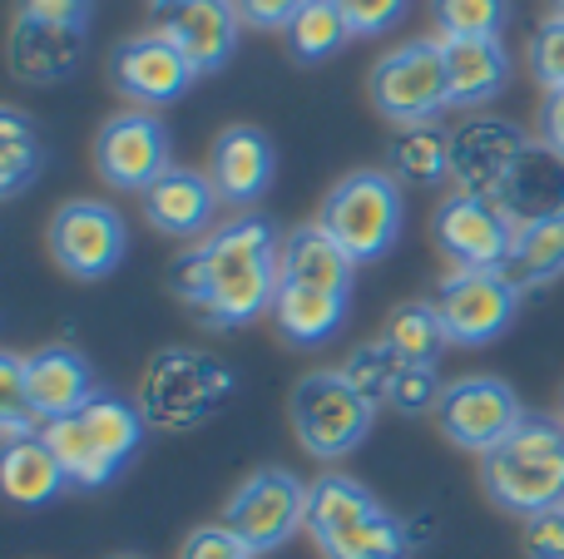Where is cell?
<instances>
[{"label": "cell", "mask_w": 564, "mask_h": 559, "mask_svg": "<svg viewBox=\"0 0 564 559\" xmlns=\"http://www.w3.org/2000/svg\"><path fill=\"white\" fill-rule=\"evenodd\" d=\"M401 362L406 357H397L387 342H361V347H351V357L341 362V372L351 376V386H357L361 396H371L377 406H387L391 402V386H397V372H401Z\"/></svg>", "instance_id": "33"}, {"label": "cell", "mask_w": 564, "mask_h": 559, "mask_svg": "<svg viewBox=\"0 0 564 559\" xmlns=\"http://www.w3.org/2000/svg\"><path fill=\"white\" fill-rule=\"evenodd\" d=\"M99 396L95 386V366L79 347H40L25 352V402L40 421H59V416H75L79 406H89Z\"/></svg>", "instance_id": "19"}, {"label": "cell", "mask_w": 564, "mask_h": 559, "mask_svg": "<svg viewBox=\"0 0 564 559\" xmlns=\"http://www.w3.org/2000/svg\"><path fill=\"white\" fill-rule=\"evenodd\" d=\"M441 392H446V382L436 376V366L401 362L397 386H391V402L387 406H391V412H401V416H426V412H436Z\"/></svg>", "instance_id": "35"}, {"label": "cell", "mask_w": 564, "mask_h": 559, "mask_svg": "<svg viewBox=\"0 0 564 559\" xmlns=\"http://www.w3.org/2000/svg\"><path fill=\"white\" fill-rule=\"evenodd\" d=\"M50 263L75 283H105L129 253V223L105 198H65L45 223Z\"/></svg>", "instance_id": "10"}, {"label": "cell", "mask_w": 564, "mask_h": 559, "mask_svg": "<svg viewBox=\"0 0 564 559\" xmlns=\"http://www.w3.org/2000/svg\"><path fill=\"white\" fill-rule=\"evenodd\" d=\"M480 491L516 520L564 505V421L530 412L496 451L480 456Z\"/></svg>", "instance_id": "3"}, {"label": "cell", "mask_w": 564, "mask_h": 559, "mask_svg": "<svg viewBox=\"0 0 564 559\" xmlns=\"http://www.w3.org/2000/svg\"><path fill=\"white\" fill-rule=\"evenodd\" d=\"M367 95L387 124H431L441 109H451V79H446V55H441V35L401 40L397 50L371 65Z\"/></svg>", "instance_id": "8"}, {"label": "cell", "mask_w": 564, "mask_h": 559, "mask_svg": "<svg viewBox=\"0 0 564 559\" xmlns=\"http://www.w3.org/2000/svg\"><path fill=\"white\" fill-rule=\"evenodd\" d=\"M307 495H312V485L302 475H292L288 465H258L228 495L218 525H228L253 555H273L297 530H307Z\"/></svg>", "instance_id": "11"}, {"label": "cell", "mask_w": 564, "mask_h": 559, "mask_svg": "<svg viewBox=\"0 0 564 559\" xmlns=\"http://www.w3.org/2000/svg\"><path fill=\"white\" fill-rule=\"evenodd\" d=\"M436 431L446 436L456 451L466 456H486L525 421V406H520L516 386L500 382V376H456L446 382L436 402Z\"/></svg>", "instance_id": "14"}, {"label": "cell", "mask_w": 564, "mask_h": 559, "mask_svg": "<svg viewBox=\"0 0 564 559\" xmlns=\"http://www.w3.org/2000/svg\"><path fill=\"white\" fill-rule=\"evenodd\" d=\"M520 550L525 559H564V505L530 515L520 530Z\"/></svg>", "instance_id": "38"}, {"label": "cell", "mask_w": 564, "mask_h": 559, "mask_svg": "<svg viewBox=\"0 0 564 559\" xmlns=\"http://www.w3.org/2000/svg\"><path fill=\"white\" fill-rule=\"evenodd\" d=\"M525 65L545 95L550 89H564V10H550L535 25V35L525 45Z\"/></svg>", "instance_id": "34"}, {"label": "cell", "mask_w": 564, "mask_h": 559, "mask_svg": "<svg viewBox=\"0 0 564 559\" xmlns=\"http://www.w3.org/2000/svg\"><path fill=\"white\" fill-rule=\"evenodd\" d=\"M282 40H288V55L297 59V65H322V59L341 55L357 35H351L347 15L337 10V0H307V6L292 15V25L282 30Z\"/></svg>", "instance_id": "29"}, {"label": "cell", "mask_w": 564, "mask_h": 559, "mask_svg": "<svg viewBox=\"0 0 564 559\" xmlns=\"http://www.w3.org/2000/svg\"><path fill=\"white\" fill-rule=\"evenodd\" d=\"M431 20H436V35L441 40L506 35L510 0H431Z\"/></svg>", "instance_id": "32"}, {"label": "cell", "mask_w": 564, "mask_h": 559, "mask_svg": "<svg viewBox=\"0 0 564 559\" xmlns=\"http://www.w3.org/2000/svg\"><path fill=\"white\" fill-rule=\"evenodd\" d=\"M144 412L139 402L129 396H115V392H99L89 406H79L75 416H59V421L45 426V441L50 451L59 456L65 465L69 485L75 491H105L109 481L129 471V461L139 456L144 446Z\"/></svg>", "instance_id": "4"}, {"label": "cell", "mask_w": 564, "mask_h": 559, "mask_svg": "<svg viewBox=\"0 0 564 559\" xmlns=\"http://www.w3.org/2000/svg\"><path fill=\"white\" fill-rule=\"evenodd\" d=\"M446 55V79H451V109H486L510 89V59L506 40L480 35V40H441Z\"/></svg>", "instance_id": "21"}, {"label": "cell", "mask_w": 564, "mask_h": 559, "mask_svg": "<svg viewBox=\"0 0 564 559\" xmlns=\"http://www.w3.org/2000/svg\"><path fill=\"white\" fill-rule=\"evenodd\" d=\"M307 540L322 559H411L406 520L347 471H327L312 481Z\"/></svg>", "instance_id": "2"}, {"label": "cell", "mask_w": 564, "mask_h": 559, "mask_svg": "<svg viewBox=\"0 0 564 559\" xmlns=\"http://www.w3.org/2000/svg\"><path fill=\"white\" fill-rule=\"evenodd\" d=\"M178 559H258V555L248 550V545L238 540L228 525H198V530L184 540Z\"/></svg>", "instance_id": "39"}, {"label": "cell", "mask_w": 564, "mask_h": 559, "mask_svg": "<svg viewBox=\"0 0 564 559\" xmlns=\"http://www.w3.org/2000/svg\"><path fill=\"white\" fill-rule=\"evenodd\" d=\"M234 386L238 376L224 357L198 352V347H164L149 357L134 402L154 431H194L224 412Z\"/></svg>", "instance_id": "5"}, {"label": "cell", "mask_w": 564, "mask_h": 559, "mask_svg": "<svg viewBox=\"0 0 564 559\" xmlns=\"http://www.w3.org/2000/svg\"><path fill=\"white\" fill-rule=\"evenodd\" d=\"M282 233L263 213H238L234 223L194 238L169 267L174 297L208 332H238L273 313Z\"/></svg>", "instance_id": "1"}, {"label": "cell", "mask_w": 564, "mask_h": 559, "mask_svg": "<svg viewBox=\"0 0 564 559\" xmlns=\"http://www.w3.org/2000/svg\"><path fill=\"white\" fill-rule=\"evenodd\" d=\"M278 277H297V283H312V287H327V293H347L351 297L357 263H351V253L322 223H297V228L282 233Z\"/></svg>", "instance_id": "24"}, {"label": "cell", "mask_w": 564, "mask_h": 559, "mask_svg": "<svg viewBox=\"0 0 564 559\" xmlns=\"http://www.w3.org/2000/svg\"><path fill=\"white\" fill-rule=\"evenodd\" d=\"M302 6L307 0H238V15L248 30H288Z\"/></svg>", "instance_id": "40"}, {"label": "cell", "mask_w": 564, "mask_h": 559, "mask_svg": "<svg viewBox=\"0 0 564 559\" xmlns=\"http://www.w3.org/2000/svg\"><path fill=\"white\" fill-rule=\"evenodd\" d=\"M530 139L520 134L510 119L500 114H470L466 124L451 134V178L466 194H490L500 198V188L510 184V174L520 168Z\"/></svg>", "instance_id": "17"}, {"label": "cell", "mask_w": 564, "mask_h": 559, "mask_svg": "<svg viewBox=\"0 0 564 559\" xmlns=\"http://www.w3.org/2000/svg\"><path fill=\"white\" fill-rule=\"evenodd\" d=\"M540 144L564 164V89H550L540 105Z\"/></svg>", "instance_id": "41"}, {"label": "cell", "mask_w": 564, "mask_h": 559, "mask_svg": "<svg viewBox=\"0 0 564 559\" xmlns=\"http://www.w3.org/2000/svg\"><path fill=\"white\" fill-rule=\"evenodd\" d=\"M0 485L15 505L25 511H40V505H55L59 495L69 491V475L59 465V456L50 451L45 431L30 436V441H6L0 451Z\"/></svg>", "instance_id": "25"}, {"label": "cell", "mask_w": 564, "mask_h": 559, "mask_svg": "<svg viewBox=\"0 0 564 559\" xmlns=\"http://www.w3.org/2000/svg\"><path fill=\"white\" fill-rule=\"evenodd\" d=\"M208 178H214L224 208L253 213L278 178V149L268 139V129H258V124L218 129V139L208 144Z\"/></svg>", "instance_id": "18"}, {"label": "cell", "mask_w": 564, "mask_h": 559, "mask_svg": "<svg viewBox=\"0 0 564 559\" xmlns=\"http://www.w3.org/2000/svg\"><path fill=\"white\" fill-rule=\"evenodd\" d=\"M347 293H327V287L297 283V277H278V297H273V327L288 347H322L347 327Z\"/></svg>", "instance_id": "22"}, {"label": "cell", "mask_w": 564, "mask_h": 559, "mask_svg": "<svg viewBox=\"0 0 564 559\" xmlns=\"http://www.w3.org/2000/svg\"><path fill=\"white\" fill-rule=\"evenodd\" d=\"M550 10H564V0H550Z\"/></svg>", "instance_id": "43"}, {"label": "cell", "mask_w": 564, "mask_h": 559, "mask_svg": "<svg viewBox=\"0 0 564 559\" xmlns=\"http://www.w3.org/2000/svg\"><path fill=\"white\" fill-rule=\"evenodd\" d=\"M337 10L347 15L351 35L357 40H371V35H387L406 20L411 0H337Z\"/></svg>", "instance_id": "36"}, {"label": "cell", "mask_w": 564, "mask_h": 559, "mask_svg": "<svg viewBox=\"0 0 564 559\" xmlns=\"http://www.w3.org/2000/svg\"><path fill=\"white\" fill-rule=\"evenodd\" d=\"M387 168L411 188H436L451 178V134L431 119V124H406L391 134Z\"/></svg>", "instance_id": "27"}, {"label": "cell", "mask_w": 564, "mask_h": 559, "mask_svg": "<svg viewBox=\"0 0 564 559\" xmlns=\"http://www.w3.org/2000/svg\"><path fill=\"white\" fill-rule=\"evenodd\" d=\"M317 223L347 248L357 267L381 263L401 243V223H406L401 178L391 168H351L327 188Z\"/></svg>", "instance_id": "6"}, {"label": "cell", "mask_w": 564, "mask_h": 559, "mask_svg": "<svg viewBox=\"0 0 564 559\" xmlns=\"http://www.w3.org/2000/svg\"><path fill=\"white\" fill-rule=\"evenodd\" d=\"M40 168H45L40 129L30 124L25 109L6 105L0 109V194L20 198L30 188V178H40Z\"/></svg>", "instance_id": "30"}, {"label": "cell", "mask_w": 564, "mask_h": 559, "mask_svg": "<svg viewBox=\"0 0 564 559\" xmlns=\"http://www.w3.org/2000/svg\"><path fill=\"white\" fill-rule=\"evenodd\" d=\"M525 287L510 267H451L436 287V313L451 347H490L516 327Z\"/></svg>", "instance_id": "9"}, {"label": "cell", "mask_w": 564, "mask_h": 559, "mask_svg": "<svg viewBox=\"0 0 564 559\" xmlns=\"http://www.w3.org/2000/svg\"><path fill=\"white\" fill-rule=\"evenodd\" d=\"M381 342L397 357H406V362L436 366L441 352L451 347V337H446V327H441L436 303H401L397 313L387 317V327H381Z\"/></svg>", "instance_id": "31"}, {"label": "cell", "mask_w": 564, "mask_h": 559, "mask_svg": "<svg viewBox=\"0 0 564 559\" xmlns=\"http://www.w3.org/2000/svg\"><path fill=\"white\" fill-rule=\"evenodd\" d=\"M198 69L188 55L159 30H139V35L119 40L109 55V85L129 99L134 109H169L194 89Z\"/></svg>", "instance_id": "15"}, {"label": "cell", "mask_w": 564, "mask_h": 559, "mask_svg": "<svg viewBox=\"0 0 564 559\" xmlns=\"http://www.w3.org/2000/svg\"><path fill=\"white\" fill-rule=\"evenodd\" d=\"M85 59V30L15 20L10 30V69L20 85H65Z\"/></svg>", "instance_id": "23"}, {"label": "cell", "mask_w": 564, "mask_h": 559, "mask_svg": "<svg viewBox=\"0 0 564 559\" xmlns=\"http://www.w3.org/2000/svg\"><path fill=\"white\" fill-rule=\"evenodd\" d=\"M89 158H95L99 184L119 194H144L154 178L174 168V139L154 109H119L95 129Z\"/></svg>", "instance_id": "12"}, {"label": "cell", "mask_w": 564, "mask_h": 559, "mask_svg": "<svg viewBox=\"0 0 564 559\" xmlns=\"http://www.w3.org/2000/svg\"><path fill=\"white\" fill-rule=\"evenodd\" d=\"M119 559H139V555H119Z\"/></svg>", "instance_id": "44"}, {"label": "cell", "mask_w": 564, "mask_h": 559, "mask_svg": "<svg viewBox=\"0 0 564 559\" xmlns=\"http://www.w3.org/2000/svg\"><path fill=\"white\" fill-rule=\"evenodd\" d=\"M510 277H516L525 293L550 287L564 277V204L530 218V223H520L516 253H510Z\"/></svg>", "instance_id": "26"}, {"label": "cell", "mask_w": 564, "mask_h": 559, "mask_svg": "<svg viewBox=\"0 0 564 559\" xmlns=\"http://www.w3.org/2000/svg\"><path fill=\"white\" fill-rule=\"evenodd\" d=\"M377 412L381 406L371 402V396H361L341 366L307 372L292 386V402H288L292 436H297V446L312 461H347L371 436Z\"/></svg>", "instance_id": "7"}, {"label": "cell", "mask_w": 564, "mask_h": 559, "mask_svg": "<svg viewBox=\"0 0 564 559\" xmlns=\"http://www.w3.org/2000/svg\"><path fill=\"white\" fill-rule=\"evenodd\" d=\"M149 30L169 35L198 75H218L238 55V0H149Z\"/></svg>", "instance_id": "16"}, {"label": "cell", "mask_w": 564, "mask_h": 559, "mask_svg": "<svg viewBox=\"0 0 564 559\" xmlns=\"http://www.w3.org/2000/svg\"><path fill=\"white\" fill-rule=\"evenodd\" d=\"M560 421H564V386H560Z\"/></svg>", "instance_id": "42"}, {"label": "cell", "mask_w": 564, "mask_h": 559, "mask_svg": "<svg viewBox=\"0 0 564 559\" xmlns=\"http://www.w3.org/2000/svg\"><path fill=\"white\" fill-rule=\"evenodd\" d=\"M15 20L89 30V20H95V0H15Z\"/></svg>", "instance_id": "37"}, {"label": "cell", "mask_w": 564, "mask_h": 559, "mask_svg": "<svg viewBox=\"0 0 564 559\" xmlns=\"http://www.w3.org/2000/svg\"><path fill=\"white\" fill-rule=\"evenodd\" d=\"M139 204H144V218L159 233L204 238V233H214V218H218V208H224V198H218L208 168L174 164L164 178H154V184L139 194Z\"/></svg>", "instance_id": "20"}, {"label": "cell", "mask_w": 564, "mask_h": 559, "mask_svg": "<svg viewBox=\"0 0 564 559\" xmlns=\"http://www.w3.org/2000/svg\"><path fill=\"white\" fill-rule=\"evenodd\" d=\"M520 223L506 213V204L490 194L451 188L431 213V243L441 248L451 267H510Z\"/></svg>", "instance_id": "13"}, {"label": "cell", "mask_w": 564, "mask_h": 559, "mask_svg": "<svg viewBox=\"0 0 564 559\" xmlns=\"http://www.w3.org/2000/svg\"><path fill=\"white\" fill-rule=\"evenodd\" d=\"M500 204H506V213L516 218V223H530V218L560 208L564 204V164L545 144H530L520 168L510 174V184L500 188Z\"/></svg>", "instance_id": "28"}]
</instances>
